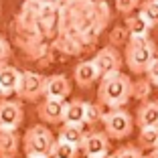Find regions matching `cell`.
Wrapping results in <instances>:
<instances>
[{
  "label": "cell",
  "instance_id": "cell-8",
  "mask_svg": "<svg viewBox=\"0 0 158 158\" xmlns=\"http://www.w3.org/2000/svg\"><path fill=\"white\" fill-rule=\"evenodd\" d=\"M79 150L85 154L87 158H102L110 154V138H107L103 132H85L83 140H81V146Z\"/></svg>",
  "mask_w": 158,
  "mask_h": 158
},
{
  "label": "cell",
  "instance_id": "cell-36",
  "mask_svg": "<svg viewBox=\"0 0 158 158\" xmlns=\"http://www.w3.org/2000/svg\"><path fill=\"white\" fill-rule=\"evenodd\" d=\"M102 158H112V154H107V156H102Z\"/></svg>",
  "mask_w": 158,
  "mask_h": 158
},
{
  "label": "cell",
  "instance_id": "cell-1",
  "mask_svg": "<svg viewBox=\"0 0 158 158\" xmlns=\"http://www.w3.org/2000/svg\"><path fill=\"white\" fill-rule=\"evenodd\" d=\"M132 99V79L124 71L102 77L98 87V103L107 110H120Z\"/></svg>",
  "mask_w": 158,
  "mask_h": 158
},
{
  "label": "cell",
  "instance_id": "cell-23",
  "mask_svg": "<svg viewBox=\"0 0 158 158\" xmlns=\"http://www.w3.org/2000/svg\"><path fill=\"white\" fill-rule=\"evenodd\" d=\"M158 142V128H142L138 134V148L152 150Z\"/></svg>",
  "mask_w": 158,
  "mask_h": 158
},
{
  "label": "cell",
  "instance_id": "cell-19",
  "mask_svg": "<svg viewBox=\"0 0 158 158\" xmlns=\"http://www.w3.org/2000/svg\"><path fill=\"white\" fill-rule=\"evenodd\" d=\"M91 12H93V20L102 28H106L107 20H112V10H110V4H107L106 0H93Z\"/></svg>",
  "mask_w": 158,
  "mask_h": 158
},
{
  "label": "cell",
  "instance_id": "cell-29",
  "mask_svg": "<svg viewBox=\"0 0 158 158\" xmlns=\"http://www.w3.org/2000/svg\"><path fill=\"white\" fill-rule=\"evenodd\" d=\"M43 2L41 0H24L23 2V12L28 14V16H37L39 10H41Z\"/></svg>",
  "mask_w": 158,
  "mask_h": 158
},
{
  "label": "cell",
  "instance_id": "cell-31",
  "mask_svg": "<svg viewBox=\"0 0 158 158\" xmlns=\"http://www.w3.org/2000/svg\"><path fill=\"white\" fill-rule=\"evenodd\" d=\"M73 2H75V0H55V2H53V6H57L59 10H67L71 4H73Z\"/></svg>",
  "mask_w": 158,
  "mask_h": 158
},
{
  "label": "cell",
  "instance_id": "cell-28",
  "mask_svg": "<svg viewBox=\"0 0 158 158\" xmlns=\"http://www.w3.org/2000/svg\"><path fill=\"white\" fill-rule=\"evenodd\" d=\"M10 55H12V47H10V43L6 41L4 37H0V67L8 63Z\"/></svg>",
  "mask_w": 158,
  "mask_h": 158
},
{
  "label": "cell",
  "instance_id": "cell-2",
  "mask_svg": "<svg viewBox=\"0 0 158 158\" xmlns=\"http://www.w3.org/2000/svg\"><path fill=\"white\" fill-rule=\"evenodd\" d=\"M156 51H158V47L150 37L148 39H130L128 45H126L124 63L134 75H142V73H146L150 63L158 57Z\"/></svg>",
  "mask_w": 158,
  "mask_h": 158
},
{
  "label": "cell",
  "instance_id": "cell-38",
  "mask_svg": "<svg viewBox=\"0 0 158 158\" xmlns=\"http://www.w3.org/2000/svg\"><path fill=\"white\" fill-rule=\"evenodd\" d=\"M156 87H158V85H156Z\"/></svg>",
  "mask_w": 158,
  "mask_h": 158
},
{
  "label": "cell",
  "instance_id": "cell-32",
  "mask_svg": "<svg viewBox=\"0 0 158 158\" xmlns=\"http://www.w3.org/2000/svg\"><path fill=\"white\" fill-rule=\"evenodd\" d=\"M142 158H158V154L156 152H148V154H144Z\"/></svg>",
  "mask_w": 158,
  "mask_h": 158
},
{
  "label": "cell",
  "instance_id": "cell-17",
  "mask_svg": "<svg viewBox=\"0 0 158 158\" xmlns=\"http://www.w3.org/2000/svg\"><path fill=\"white\" fill-rule=\"evenodd\" d=\"M53 49L57 53H65V55H81L85 51V47L81 45L79 39H71L65 35H57L53 41Z\"/></svg>",
  "mask_w": 158,
  "mask_h": 158
},
{
  "label": "cell",
  "instance_id": "cell-26",
  "mask_svg": "<svg viewBox=\"0 0 158 158\" xmlns=\"http://www.w3.org/2000/svg\"><path fill=\"white\" fill-rule=\"evenodd\" d=\"M142 150L138 148L136 144H126V146H120L116 152L112 154V158H142Z\"/></svg>",
  "mask_w": 158,
  "mask_h": 158
},
{
  "label": "cell",
  "instance_id": "cell-12",
  "mask_svg": "<svg viewBox=\"0 0 158 158\" xmlns=\"http://www.w3.org/2000/svg\"><path fill=\"white\" fill-rule=\"evenodd\" d=\"M98 79H99V71L93 65V61H81L73 67V81L77 83V87L89 89Z\"/></svg>",
  "mask_w": 158,
  "mask_h": 158
},
{
  "label": "cell",
  "instance_id": "cell-25",
  "mask_svg": "<svg viewBox=\"0 0 158 158\" xmlns=\"http://www.w3.org/2000/svg\"><path fill=\"white\" fill-rule=\"evenodd\" d=\"M128 41H130V35H128V31H126V27H114L112 31H110V47H116V49H120V47H126L128 45Z\"/></svg>",
  "mask_w": 158,
  "mask_h": 158
},
{
  "label": "cell",
  "instance_id": "cell-34",
  "mask_svg": "<svg viewBox=\"0 0 158 158\" xmlns=\"http://www.w3.org/2000/svg\"><path fill=\"white\" fill-rule=\"evenodd\" d=\"M150 152H156V154H158V142H156V146H154V148L150 150Z\"/></svg>",
  "mask_w": 158,
  "mask_h": 158
},
{
  "label": "cell",
  "instance_id": "cell-30",
  "mask_svg": "<svg viewBox=\"0 0 158 158\" xmlns=\"http://www.w3.org/2000/svg\"><path fill=\"white\" fill-rule=\"evenodd\" d=\"M144 75H146V79H148L152 85H158V57L148 65V69H146Z\"/></svg>",
  "mask_w": 158,
  "mask_h": 158
},
{
  "label": "cell",
  "instance_id": "cell-27",
  "mask_svg": "<svg viewBox=\"0 0 158 158\" xmlns=\"http://www.w3.org/2000/svg\"><path fill=\"white\" fill-rule=\"evenodd\" d=\"M140 2L142 0H116V8H118V12L120 14H132L134 12V8H138L140 6Z\"/></svg>",
  "mask_w": 158,
  "mask_h": 158
},
{
  "label": "cell",
  "instance_id": "cell-15",
  "mask_svg": "<svg viewBox=\"0 0 158 158\" xmlns=\"http://www.w3.org/2000/svg\"><path fill=\"white\" fill-rule=\"evenodd\" d=\"M85 126L81 124H61V130H59V138L61 142H67V144L71 146H81V140H83L85 136Z\"/></svg>",
  "mask_w": 158,
  "mask_h": 158
},
{
  "label": "cell",
  "instance_id": "cell-4",
  "mask_svg": "<svg viewBox=\"0 0 158 158\" xmlns=\"http://www.w3.org/2000/svg\"><path fill=\"white\" fill-rule=\"evenodd\" d=\"M103 134L110 140H126L134 132V116L128 110H107L102 118Z\"/></svg>",
  "mask_w": 158,
  "mask_h": 158
},
{
  "label": "cell",
  "instance_id": "cell-22",
  "mask_svg": "<svg viewBox=\"0 0 158 158\" xmlns=\"http://www.w3.org/2000/svg\"><path fill=\"white\" fill-rule=\"evenodd\" d=\"M79 148L77 146H71L67 142H61V140H55L53 144V150L49 154V158H77Z\"/></svg>",
  "mask_w": 158,
  "mask_h": 158
},
{
  "label": "cell",
  "instance_id": "cell-24",
  "mask_svg": "<svg viewBox=\"0 0 158 158\" xmlns=\"http://www.w3.org/2000/svg\"><path fill=\"white\" fill-rule=\"evenodd\" d=\"M103 106H99V103H87L85 102V118H83V126H93L98 124V122H102L103 118Z\"/></svg>",
  "mask_w": 158,
  "mask_h": 158
},
{
  "label": "cell",
  "instance_id": "cell-5",
  "mask_svg": "<svg viewBox=\"0 0 158 158\" xmlns=\"http://www.w3.org/2000/svg\"><path fill=\"white\" fill-rule=\"evenodd\" d=\"M91 61L99 71V79L107 77V75H114V73H120L122 67H124V55L120 53V49L110 47V45L99 49Z\"/></svg>",
  "mask_w": 158,
  "mask_h": 158
},
{
  "label": "cell",
  "instance_id": "cell-10",
  "mask_svg": "<svg viewBox=\"0 0 158 158\" xmlns=\"http://www.w3.org/2000/svg\"><path fill=\"white\" fill-rule=\"evenodd\" d=\"M63 112H65V102H57V99H47L43 98L37 106V116L45 124H63Z\"/></svg>",
  "mask_w": 158,
  "mask_h": 158
},
{
  "label": "cell",
  "instance_id": "cell-18",
  "mask_svg": "<svg viewBox=\"0 0 158 158\" xmlns=\"http://www.w3.org/2000/svg\"><path fill=\"white\" fill-rule=\"evenodd\" d=\"M150 28H152V27H150L140 14H136V16H128V19H126V31H128L130 39H148Z\"/></svg>",
  "mask_w": 158,
  "mask_h": 158
},
{
  "label": "cell",
  "instance_id": "cell-6",
  "mask_svg": "<svg viewBox=\"0 0 158 158\" xmlns=\"http://www.w3.org/2000/svg\"><path fill=\"white\" fill-rule=\"evenodd\" d=\"M43 91H45V77L39 75L37 71H23L19 89H16L19 99L39 102V99H43Z\"/></svg>",
  "mask_w": 158,
  "mask_h": 158
},
{
  "label": "cell",
  "instance_id": "cell-33",
  "mask_svg": "<svg viewBox=\"0 0 158 158\" xmlns=\"http://www.w3.org/2000/svg\"><path fill=\"white\" fill-rule=\"evenodd\" d=\"M43 4H53V2H55V0H41Z\"/></svg>",
  "mask_w": 158,
  "mask_h": 158
},
{
  "label": "cell",
  "instance_id": "cell-11",
  "mask_svg": "<svg viewBox=\"0 0 158 158\" xmlns=\"http://www.w3.org/2000/svg\"><path fill=\"white\" fill-rule=\"evenodd\" d=\"M20 75H23V71H19L16 67L8 65V63L0 67V102L8 99L12 93H16L20 83Z\"/></svg>",
  "mask_w": 158,
  "mask_h": 158
},
{
  "label": "cell",
  "instance_id": "cell-16",
  "mask_svg": "<svg viewBox=\"0 0 158 158\" xmlns=\"http://www.w3.org/2000/svg\"><path fill=\"white\" fill-rule=\"evenodd\" d=\"M85 118V102L83 99H71L65 102V112H63V124H81Z\"/></svg>",
  "mask_w": 158,
  "mask_h": 158
},
{
  "label": "cell",
  "instance_id": "cell-20",
  "mask_svg": "<svg viewBox=\"0 0 158 158\" xmlns=\"http://www.w3.org/2000/svg\"><path fill=\"white\" fill-rule=\"evenodd\" d=\"M140 16L150 27H158V0H142L140 2Z\"/></svg>",
  "mask_w": 158,
  "mask_h": 158
},
{
  "label": "cell",
  "instance_id": "cell-7",
  "mask_svg": "<svg viewBox=\"0 0 158 158\" xmlns=\"http://www.w3.org/2000/svg\"><path fill=\"white\" fill-rule=\"evenodd\" d=\"M24 120V107L20 102L2 99L0 102V132H16Z\"/></svg>",
  "mask_w": 158,
  "mask_h": 158
},
{
  "label": "cell",
  "instance_id": "cell-35",
  "mask_svg": "<svg viewBox=\"0 0 158 158\" xmlns=\"http://www.w3.org/2000/svg\"><path fill=\"white\" fill-rule=\"evenodd\" d=\"M27 158H45V156H27Z\"/></svg>",
  "mask_w": 158,
  "mask_h": 158
},
{
  "label": "cell",
  "instance_id": "cell-37",
  "mask_svg": "<svg viewBox=\"0 0 158 158\" xmlns=\"http://www.w3.org/2000/svg\"><path fill=\"white\" fill-rule=\"evenodd\" d=\"M0 12H2V8H0Z\"/></svg>",
  "mask_w": 158,
  "mask_h": 158
},
{
  "label": "cell",
  "instance_id": "cell-3",
  "mask_svg": "<svg viewBox=\"0 0 158 158\" xmlns=\"http://www.w3.org/2000/svg\"><path fill=\"white\" fill-rule=\"evenodd\" d=\"M55 136L53 132L43 124H35L31 126L24 136L20 138V144H23V150L27 156H45L49 158L53 150V144H55Z\"/></svg>",
  "mask_w": 158,
  "mask_h": 158
},
{
  "label": "cell",
  "instance_id": "cell-13",
  "mask_svg": "<svg viewBox=\"0 0 158 158\" xmlns=\"http://www.w3.org/2000/svg\"><path fill=\"white\" fill-rule=\"evenodd\" d=\"M134 124L140 130L142 128H158V99L156 102L148 99V102L140 103L138 110H136Z\"/></svg>",
  "mask_w": 158,
  "mask_h": 158
},
{
  "label": "cell",
  "instance_id": "cell-9",
  "mask_svg": "<svg viewBox=\"0 0 158 158\" xmlns=\"http://www.w3.org/2000/svg\"><path fill=\"white\" fill-rule=\"evenodd\" d=\"M71 85L69 77H65L63 73H55L45 77V91H43V98L47 99H57V102H65L71 95Z\"/></svg>",
  "mask_w": 158,
  "mask_h": 158
},
{
  "label": "cell",
  "instance_id": "cell-14",
  "mask_svg": "<svg viewBox=\"0 0 158 158\" xmlns=\"http://www.w3.org/2000/svg\"><path fill=\"white\" fill-rule=\"evenodd\" d=\"M20 150V136L16 132H0V158H16Z\"/></svg>",
  "mask_w": 158,
  "mask_h": 158
},
{
  "label": "cell",
  "instance_id": "cell-21",
  "mask_svg": "<svg viewBox=\"0 0 158 158\" xmlns=\"http://www.w3.org/2000/svg\"><path fill=\"white\" fill-rule=\"evenodd\" d=\"M150 93H152V83L146 77H140L136 81H132V98H136L138 102H148Z\"/></svg>",
  "mask_w": 158,
  "mask_h": 158
}]
</instances>
